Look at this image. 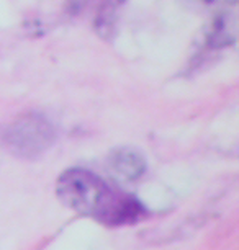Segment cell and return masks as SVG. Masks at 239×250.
Here are the masks:
<instances>
[{
  "label": "cell",
  "mask_w": 239,
  "mask_h": 250,
  "mask_svg": "<svg viewBox=\"0 0 239 250\" xmlns=\"http://www.w3.org/2000/svg\"><path fill=\"white\" fill-rule=\"evenodd\" d=\"M56 191L67 208L110 226L130 224L143 216V206L102 177L86 168H69Z\"/></svg>",
  "instance_id": "6da1fadb"
},
{
  "label": "cell",
  "mask_w": 239,
  "mask_h": 250,
  "mask_svg": "<svg viewBox=\"0 0 239 250\" xmlns=\"http://www.w3.org/2000/svg\"><path fill=\"white\" fill-rule=\"evenodd\" d=\"M56 131L41 113H25L2 131V143L13 155L31 159L46 152L54 143Z\"/></svg>",
  "instance_id": "7a4b0ae2"
},
{
  "label": "cell",
  "mask_w": 239,
  "mask_h": 250,
  "mask_svg": "<svg viewBox=\"0 0 239 250\" xmlns=\"http://www.w3.org/2000/svg\"><path fill=\"white\" fill-rule=\"evenodd\" d=\"M111 170L125 180H138L146 170L143 155L133 149H120L110 157Z\"/></svg>",
  "instance_id": "3957f363"
},
{
  "label": "cell",
  "mask_w": 239,
  "mask_h": 250,
  "mask_svg": "<svg viewBox=\"0 0 239 250\" xmlns=\"http://www.w3.org/2000/svg\"><path fill=\"white\" fill-rule=\"evenodd\" d=\"M236 40V17L223 13L217 17L210 25V30L207 33V41L205 46L208 49H219L226 48Z\"/></svg>",
  "instance_id": "277c9868"
},
{
  "label": "cell",
  "mask_w": 239,
  "mask_h": 250,
  "mask_svg": "<svg viewBox=\"0 0 239 250\" xmlns=\"http://www.w3.org/2000/svg\"><path fill=\"white\" fill-rule=\"evenodd\" d=\"M205 3H208V5H217V7H228V5H234L236 3V0H203Z\"/></svg>",
  "instance_id": "5b68a950"
}]
</instances>
